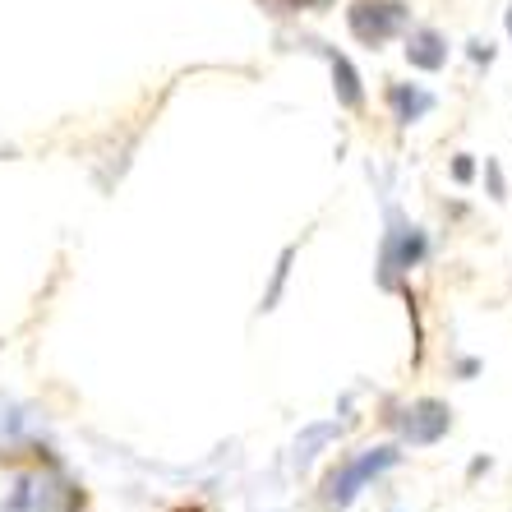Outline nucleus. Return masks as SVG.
I'll use <instances>...</instances> for the list:
<instances>
[{
    "mask_svg": "<svg viewBox=\"0 0 512 512\" xmlns=\"http://www.w3.org/2000/svg\"><path fill=\"white\" fill-rule=\"evenodd\" d=\"M397 457H402V453H397L393 443H388V448H370V453H360L356 462H346L342 471L328 480V499H333L337 508H346V503L356 499V494L370 485V480H379L383 471H393Z\"/></svg>",
    "mask_w": 512,
    "mask_h": 512,
    "instance_id": "nucleus-1",
    "label": "nucleus"
},
{
    "mask_svg": "<svg viewBox=\"0 0 512 512\" xmlns=\"http://www.w3.org/2000/svg\"><path fill=\"white\" fill-rule=\"evenodd\" d=\"M406 439L416 443V448H425V443H439L443 434H448V425H453V411L443 402H416L411 411H406Z\"/></svg>",
    "mask_w": 512,
    "mask_h": 512,
    "instance_id": "nucleus-2",
    "label": "nucleus"
},
{
    "mask_svg": "<svg viewBox=\"0 0 512 512\" xmlns=\"http://www.w3.org/2000/svg\"><path fill=\"white\" fill-rule=\"evenodd\" d=\"M351 28L374 47V42H383V37H393L402 28V5H360V10H351Z\"/></svg>",
    "mask_w": 512,
    "mask_h": 512,
    "instance_id": "nucleus-3",
    "label": "nucleus"
},
{
    "mask_svg": "<svg viewBox=\"0 0 512 512\" xmlns=\"http://www.w3.org/2000/svg\"><path fill=\"white\" fill-rule=\"evenodd\" d=\"M425 250H429V240H425V231H402V236H393L388 240V250H383V268H416L420 259H425Z\"/></svg>",
    "mask_w": 512,
    "mask_h": 512,
    "instance_id": "nucleus-4",
    "label": "nucleus"
},
{
    "mask_svg": "<svg viewBox=\"0 0 512 512\" xmlns=\"http://www.w3.org/2000/svg\"><path fill=\"white\" fill-rule=\"evenodd\" d=\"M406 56H411V65H420V70H443V60H448V47H443L439 33L420 28V33H411V42H406Z\"/></svg>",
    "mask_w": 512,
    "mask_h": 512,
    "instance_id": "nucleus-5",
    "label": "nucleus"
},
{
    "mask_svg": "<svg viewBox=\"0 0 512 512\" xmlns=\"http://www.w3.org/2000/svg\"><path fill=\"white\" fill-rule=\"evenodd\" d=\"M388 97H393V107H397V116L402 120H420L429 107H434V97L420 93V88H393Z\"/></svg>",
    "mask_w": 512,
    "mask_h": 512,
    "instance_id": "nucleus-6",
    "label": "nucleus"
},
{
    "mask_svg": "<svg viewBox=\"0 0 512 512\" xmlns=\"http://www.w3.org/2000/svg\"><path fill=\"white\" fill-rule=\"evenodd\" d=\"M333 74H337V97H342L346 107H360V79H356V70H351V60L346 56H333Z\"/></svg>",
    "mask_w": 512,
    "mask_h": 512,
    "instance_id": "nucleus-7",
    "label": "nucleus"
},
{
    "mask_svg": "<svg viewBox=\"0 0 512 512\" xmlns=\"http://www.w3.org/2000/svg\"><path fill=\"white\" fill-rule=\"evenodd\" d=\"M471 171H476V167H471V162H466V157H457V167H453V176H457V180H471Z\"/></svg>",
    "mask_w": 512,
    "mask_h": 512,
    "instance_id": "nucleus-8",
    "label": "nucleus"
},
{
    "mask_svg": "<svg viewBox=\"0 0 512 512\" xmlns=\"http://www.w3.org/2000/svg\"><path fill=\"white\" fill-rule=\"evenodd\" d=\"M508 33H512V14H508Z\"/></svg>",
    "mask_w": 512,
    "mask_h": 512,
    "instance_id": "nucleus-9",
    "label": "nucleus"
}]
</instances>
